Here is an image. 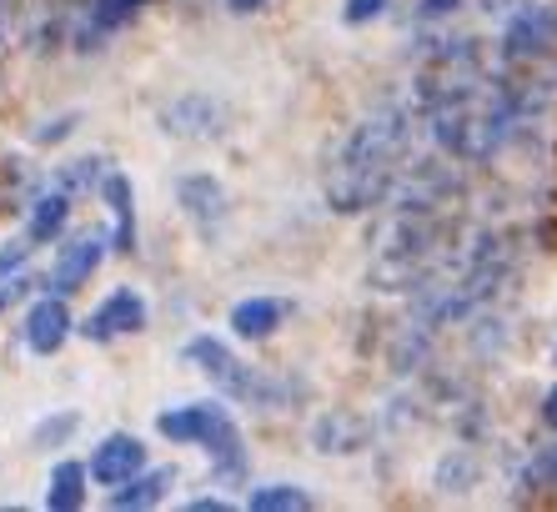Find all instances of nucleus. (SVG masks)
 Listing matches in <instances>:
<instances>
[{"label": "nucleus", "instance_id": "20e7f679", "mask_svg": "<svg viewBox=\"0 0 557 512\" xmlns=\"http://www.w3.org/2000/svg\"><path fill=\"white\" fill-rule=\"evenodd\" d=\"M151 327V307H146V296L136 287H116V292H106V302L91 312L86 321H76V332L96 346H111L116 337H136Z\"/></svg>", "mask_w": 557, "mask_h": 512}, {"label": "nucleus", "instance_id": "7ed1b4c3", "mask_svg": "<svg viewBox=\"0 0 557 512\" xmlns=\"http://www.w3.org/2000/svg\"><path fill=\"white\" fill-rule=\"evenodd\" d=\"M101 261H106V231H76V236H61L55 261H51V271L40 277V287L55 292V296H76L81 287L101 271Z\"/></svg>", "mask_w": 557, "mask_h": 512}, {"label": "nucleus", "instance_id": "bb28decb", "mask_svg": "<svg viewBox=\"0 0 557 512\" xmlns=\"http://www.w3.org/2000/svg\"><path fill=\"white\" fill-rule=\"evenodd\" d=\"M186 508H191V512H221V508H232V502H226V498H191Z\"/></svg>", "mask_w": 557, "mask_h": 512}, {"label": "nucleus", "instance_id": "aec40b11", "mask_svg": "<svg viewBox=\"0 0 557 512\" xmlns=\"http://www.w3.org/2000/svg\"><path fill=\"white\" fill-rule=\"evenodd\" d=\"M76 432H81V412L76 407H61V412H51V417H40L36 432H30V442H36L40 452H55V448H65Z\"/></svg>", "mask_w": 557, "mask_h": 512}, {"label": "nucleus", "instance_id": "f257e3e1", "mask_svg": "<svg viewBox=\"0 0 557 512\" xmlns=\"http://www.w3.org/2000/svg\"><path fill=\"white\" fill-rule=\"evenodd\" d=\"M156 126L166 131L171 142L207 146L232 131V111H226L211 90H182V96H171V101L156 111Z\"/></svg>", "mask_w": 557, "mask_h": 512}, {"label": "nucleus", "instance_id": "412c9836", "mask_svg": "<svg viewBox=\"0 0 557 512\" xmlns=\"http://www.w3.org/2000/svg\"><path fill=\"white\" fill-rule=\"evenodd\" d=\"M36 287H40V277H30L26 267L11 271V277H0V317H5L11 307H21V302H26V296L36 292Z\"/></svg>", "mask_w": 557, "mask_h": 512}, {"label": "nucleus", "instance_id": "dca6fc26", "mask_svg": "<svg viewBox=\"0 0 557 512\" xmlns=\"http://www.w3.org/2000/svg\"><path fill=\"white\" fill-rule=\"evenodd\" d=\"M86 483H91L86 462L61 458V462L51 467V483H46V508H51V512H76V508H86Z\"/></svg>", "mask_w": 557, "mask_h": 512}, {"label": "nucleus", "instance_id": "b1692460", "mask_svg": "<svg viewBox=\"0 0 557 512\" xmlns=\"http://www.w3.org/2000/svg\"><path fill=\"white\" fill-rule=\"evenodd\" d=\"M382 11H387V0H347L342 21H347V26H362V21H376Z\"/></svg>", "mask_w": 557, "mask_h": 512}, {"label": "nucleus", "instance_id": "0eeeda50", "mask_svg": "<svg viewBox=\"0 0 557 512\" xmlns=\"http://www.w3.org/2000/svg\"><path fill=\"white\" fill-rule=\"evenodd\" d=\"M226 423H232V412L221 402H182V407H166L156 417V432L176 442V448H207Z\"/></svg>", "mask_w": 557, "mask_h": 512}, {"label": "nucleus", "instance_id": "4468645a", "mask_svg": "<svg viewBox=\"0 0 557 512\" xmlns=\"http://www.w3.org/2000/svg\"><path fill=\"white\" fill-rule=\"evenodd\" d=\"M176 487V467H141L136 477H126L121 487H111V508L116 512H141V508H156L166 502V492Z\"/></svg>", "mask_w": 557, "mask_h": 512}, {"label": "nucleus", "instance_id": "f3484780", "mask_svg": "<svg viewBox=\"0 0 557 512\" xmlns=\"http://www.w3.org/2000/svg\"><path fill=\"white\" fill-rule=\"evenodd\" d=\"M146 5H151V0H86V15H81V21L111 40L116 31H126L131 21L146 11Z\"/></svg>", "mask_w": 557, "mask_h": 512}, {"label": "nucleus", "instance_id": "2eb2a0df", "mask_svg": "<svg viewBox=\"0 0 557 512\" xmlns=\"http://www.w3.org/2000/svg\"><path fill=\"white\" fill-rule=\"evenodd\" d=\"M201 452L211 458V477H216L221 487L247 483V442H242V427H236V423L221 427V432L211 437Z\"/></svg>", "mask_w": 557, "mask_h": 512}, {"label": "nucleus", "instance_id": "9d476101", "mask_svg": "<svg viewBox=\"0 0 557 512\" xmlns=\"http://www.w3.org/2000/svg\"><path fill=\"white\" fill-rule=\"evenodd\" d=\"M507 56H537L557 46V11L547 5H518L512 26H507Z\"/></svg>", "mask_w": 557, "mask_h": 512}, {"label": "nucleus", "instance_id": "423d86ee", "mask_svg": "<svg viewBox=\"0 0 557 512\" xmlns=\"http://www.w3.org/2000/svg\"><path fill=\"white\" fill-rule=\"evenodd\" d=\"M176 206H182V217L191 221L201 236H211L221 221L232 217V196H226V186H221L211 171H186V176H176Z\"/></svg>", "mask_w": 557, "mask_h": 512}, {"label": "nucleus", "instance_id": "4be33fe9", "mask_svg": "<svg viewBox=\"0 0 557 512\" xmlns=\"http://www.w3.org/2000/svg\"><path fill=\"white\" fill-rule=\"evenodd\" d=\"M76 126H81V111H61V115H51V121H40V126L30 131V146H55V142H65Z\"/></svg>", "mask_w": 557, "mask_h": 512}, {"label": "nucleus", "instance_id": "ddd939ff", "mask_svg": "<svg viewBox=\"0 0 557 512\" xmlns=\"http://www.w3.org/2000/svg\"><path fill=\"white\" fill-rule=\"evenodd\" d=\"M71 202L76 196L71 192H36L30 196V206H26V236H30V246H51V242H61L65 236V227H71Z\"/></svg>", "mask_w": 557, "mask_h": 512}, {"label": "nucleus", "instance_id": "5701e85b", "mask_svg": "<svg viewBox=\"0 0 557 512\" xmlns=\"http://www.w3.org/2000/svg\"><path fill=\"white\" fill-rule=\"evenodd\" d=\"M30 252H36V246H30V236L26 231H21V236H11V242L0 246V277H11V271H21L30 261Z\"/></svg>", "mask_w": 557, "mask_h": 512}, {"label": "nucleus", "instance_id": "6e6552de", "mask_svg": "<svg viewBox=\"0 0 557 512\" xmlns=\"http://www.w3.org/2000/svg\"><path fill=\"white\" fill-rule=\"evenodd\" d=\"M146 467V442L136 432H106L86 458V473L101 487H121L126 477H136Z\"/></svg>", "mask_w": 557, "mask_h": 512}, {"label": "nucleus", "instance_id": "a211bd4d", "mask_svg": "<svg viewBox=\"0 0 557 512\" xmlns=\"http://www.w3.org/2000/svg\"><path fill=\"white\" fill-rule=\"evenodd\" d=\"M106 167H111V161H106L101 151H91V156H71V161H61V167L51 171V181L61 186V192L81 196V192H96V186H101Z\"/></svg>", "mask_w": 557, "mask_h": 512}, {"label": "nucleus", "instance_id": "a878e982", "mask_svg": "<svg viewBox=\"0 0 557 512\" xmlns=\"http://www.w3.org/2000/svg\"><path fill=\"white\" fill-rule=\"evenodd\" d=\"M272 0H226V11H236V15H257V11H267Z\"/></svg>", "mask_w": 557, "mask_h": 512}, {"label": "nucleus", "instance_id": "f8f14e48", "mask_svg": "<svg viewBox=\"0 0 557 512\" xmlns=\"http://www.w3.org/2000/svg\"><path fill=\"white\" fill-rule=\"evenodd\" d=\"M286 317H292V302H282V296H247V302L232 307L226 327H232L242 342H267Z\"/></svg>", "mask_w": 557, "mask_h": 512}, {"label": "nucleus", "instance_id": "6ab92c4d", "mask_svg": "<svg viewBox=\"0 0 557 512\" xmlns=\"http://www.w3.org/2000/svg\"><path fill=\"white\" fill-rule=\"evenodd\" d=\"M247 508L251 512H307L311 508V492H301L297 483H267V487H257L247 498Z\"/></svg>", "mask_w": 557, "mask_h": 512}, {"label": "nucleus", "instance_id": "1a4fd4ad", "mask_svg": "<svg viewBox=\"0 0 557 512\" xmlns=\"http://www.w3.org/2000/svg\"><path fill=\"white\" fill-rule=\"evenodd\" d=\"M96 196H101L106 211H111V221H116V227L106 231V246H111V252H121V256H131V252H136V186H131V176H126V171L106 167Z\"/></svg>", "mask_w": 557, "mask_h": 512}, {"label": "nucleus", "instance_id": "9b49d317", "mask_svg": "<svg viewBox=\"0 0 557 512\" xmlns=\"http://www.w3.org/2000/svg\"><path fill=\"white\" fill-rule=\"evenodd\" d=\"M311 448L317 452H362L367 448V417L347 407H326L317 423H311Z\"/></svg>", "mask_w": 557, "mask_h": 512}, {"label": "nucleus", "instance_id": "393cba45", "mask_svg": "<svg viewBox=\"0 0 557 512\" xmlns=\"http://www.w3.org/2000/svg\"><path fill=\"white\" fill-rule=\"evenodd\" d=\"M453 5L457 0H422V11L417 15H422V21H437V15H453Z\"/></svg>", "mask_w": 557, "mask_h": 512}, {"label": "nucleus", "instance_id": "39448f33", "mask_svg": "<svg viewBox=\"0 0 557 512\" xmlns=\"http://www.w3.org/2000/svg\"><path fill=\"white\" fill-rule=\"evenodd\" d=\"M76 337V317H71V296H36L21 317V346H26L30 357H55L65 342Z\"/></svg>", "mask_w": 557, "mask_h": 512}, {"label": "nucleus", "instance_id": "cd10ccee", "mask_svg": "<svg viewBox=\"0 0 557 512\" xmlns=\"http://www.w3.org/2000/svg\"><path fill=\"white\" fill-rule=\"evenodd\" d=\"M543 417H547V427H557V387L547 392V402H543Z\"/></svg>", "mask_w": 557, "mask_h": 512}, {"label": "nucleus", "instance_id": "f03ea898", "mask_svg": "<svg viewBox=\"0 0 557 512\" xmlns=\"http://www.w3.org/2000/svg\"><path fill=\"white\" fill-rule=\"evenodd\" d=\"M182 362L186 367H196L201 377H207L211 387H216L221 398H232V402H247L251 398V382H257V367H247V362L236 357L232 346L221 342V337L211 332H196L191 342L182 346Z\"/></svg>", "mask_w": 557, "mask_h": 512}]
</instances>
